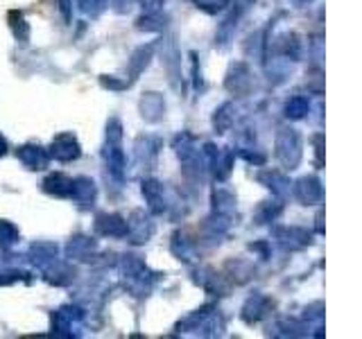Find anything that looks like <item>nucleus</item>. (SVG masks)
<instances>
[{"label":"nucleus","instance_id":"1","mask_svg":"<svg viewBox=\"0 0 362 339\" xmlns=\"http://www.w3.org/2000/svg\"><path fill=\"white\" fill-rule=\"evenodd\" d=\"M102 156H105L107 174L111 179H116L118 184H122L124 174H127V163H124V152H122V124L118 118H111L107 124V143Z\"/></svg>","mask_w":362,"mask_h":339},{"label":"nucleus","instance_id":"2","mask_svg":"<svg viewBox=\"0 0 362 339\" xmlns=\"http://www.w3.org/2000/svg\"><path fill=\"white\" fill-rule=\"evenodd\" d=\"M120 274L127 280L129 292H134L136 297H145L154 285V274L145 267V263L139 256H122Z\"/></svg>","mask_w":362,"mask_h":339},{"label":"nucleus","instance_id":"3","mask_svg":"<svg viewBox=\"0 0 362 339\" xmlns=\"http://www.w3.org/2000/svg\"><path fill=\"white\" fill-rule=\"evenodd\" d=\"M301 156H303V150H301V136L297 129L292 127H281L279 133H276V158L283 167L288 170H294L299 163H301Z\"/></svg>","mask_w":362,"mask_h":339},{"label":"nucleus","instance_id":"4","mask_svg":"<svg viewBox=\"0 0 362 339\" xmlns=\"http://www.w3.org/2000/svg\"><path fill=\"white\" fill-rule=\"evenodd\" d=\"M179 331L190 333L195 331L197 335H220L222 323H218V312H213V308H202L195 314H190L186 321H181Z\"/></svg>","mask_w":362,"mask_h":339},{"label":"nucleus","instance_id":"5","mask_svg":"<svg viewBox=\"0 0 362 339\" xmlns=\"http://www.w3.org/2000/svg\"><path fill=\"white\" fill-rule=\"evenodd\" d=\"M82 319H84L82 310L73 308V305H64V308H59L52 314V333L62 337L79 335L77 331L82 328Z\"/></svg>","mask_w":362,"mask_h":339},{"label":"nucleus","instance_id":"6","mask_svg":"<svg viewBox=\"0 0 362 339\" xmlns=\"http://www.w3.org/2000/svg\"><path fill=\"white\" fill-rule=\"evenodd\" d=\"M204 163L213 170L215 179L224 181L226 177L231 174L233 154L229 150H224V147H215L213 143H206V145H204Z\"/></svg>","mask_w":362,"mask_h":339},{"label":"nucleus","instance_id":"7","mask_svg":"<svg viewBox=\"0 0 362 339\" xmlns=\"http://www.w3.org/2000/svg\"><path fill=\"white\" fill-rule=\"evenodd\" d=\"M79 154H82V145H79L77 136L71 131L54 136L52 143H50V152H48V156H52L54 161H59V163L77 161Z\"/></svg>","mask_w":362,"mask_h":339},{"label":"nucleus","instance_id":"8","mask_svg":"<svg viewBox=\"0 0 362 339\" xmlns=\"http://www.w3.org/2000/svg\"><path fill=\"white\" fill-rule=\"evenodd\" d=\"M154 235V222L145 210H134L127 220V233L124 237H129L132 244H145L150 242V237Z\"/></svg>","mask_w":362,"mask_h":339},{"label":"nucleus","instance_id":"9","mask_svg":"<svg viewBox=\"0 0 362 339\" xmlns=\"http://www.w3.org/2000/svg\"><path fill=\"white\" fill-rule=\"evenodd\" d=\"M226 88L231 90L235 95H247L252 93L254 88V77H252V71H249L247 64H233L229 75H226Z\"/></svg>","mask_w":362,"mask_h":339},{"label":"nucleus","instance_id":"10","mask_svg":"<svg viewBox=\"0 0 362 339\" xmlns=\"http://www.w3.org/2000/svg\"><path fill=\"white\" fill-rule=\"evenodd\" d=\"M322 181L317 177H303L294 184V197H297L303 206H315V203L322 201Z\"/></svg>","mask_w":362,"mask_h":339},{"label":"nucleus","instance_id":"11","mask_svg":"<svg viewBox=\"0 0 362 339\" xmlns=\"http://www.w3.org/2000/svg\"><path fill=\"white\" fill-rule=\"evenodd\" d=\"M95 231L105 237H124V233H127V220L116 213H100L95 218Z\"/></svg>","mask_w":362,"mask_h":339},{"label":"nucleus","instance_id":"12","mask_svg":"<svg viewBox=\"0 0 362 339\" xmlns=\"http://www.w3.org/2000/svg\"><path fill=\"white\" fill-rule=\"evenodd\" d=\"M16 156L21 158V163L30 170H43V167H48V161H50L48 152L37 143H28V145L18 147Z\"/></svg>","mask_w":362,"mask_h":339},{"label":"nucleus","instance_id":"13","mask_svg":"<svg viewBox=\"0 0 362 339\" xmlns=\"http://www.w3.org/2000/svg\"><path fill=\"white\" fill-rule=\"evenodd\" d=\"M143 197L147 201V206H150V213L161 215V213L168 210L165 192H163V186L158 184V181H154V179H145L143 181Z\"/></svg>","mask_w":362,"mask_h":339},{"label":"nucleus","instance_id":"14","mask_svg":"<svg viewBox=\"0 0 362 339\" xmlns=\"http://www.w3.org/2000/svg\"><path fill=\"white\" fill-rule=\"evenodd\" d=\"M274 235L286 249H303L310 244V233L299 229V226H281L274 231Z\"/></svg>","mask_w":362,"mask_h":339},{"label":"nucleus","instance_id":"15","mask_svg":"<svg viewBox=\"0 0 362 339\" xmlns=\"http://www.w3.org/2000/svg\"><path fill=\"white\" fill-rule=\"evenodd\" d=\"M71 197L79 203V206H93V201L98 197V188L88 177H77L73 179V188H71Z\"/></svg>","mask_w":362,"mask_h":339},{"label":"nucleus","instance_id":"16","mask_svg":"<svg viewBox=\"0 0 362 339\" xmlns=\"http://www.w3.org/2000/svg\"><path fill=\"white\" fill-rule=\"evenodd\" d=\"M98 251V244L93 237H86V235H75L71 242L66 246V254L68 258L73 260H90Z\"/></svg>","mask_w":362,"mask_h":339},{"label":"nucleus","instance_id":"17","mask_svg":"<svg viewBox=\"0 0 362 339\" xmlns=\"http://www.w3.org/2000/svg\"><path fill=\"white\" fill-rule=\"evenodd\" d=\"M141 113L147 122H158L165 113V100L158 93H145L141 100Z\"/></svg>","mask_w":362,"mask_h":339},{"label":"nucleus","instance_id":"18","mask_svg":"<svg viewBox=\"0 0 362 339\" xmlns=\"http://www.w3.org/2000/svg\"><path fill=\"white\" fill-rule=\"evenodd\" d=\"M71 188H73V179L62 172H54L50 177H45L43 181V190L54 197H71Z\"/></svg>","mask_w":362,"mask_h":339},{"label":"nucleus","instance_id":"19","mask_svg":"<svg viewBox=\"0 0 362 339\" xmlns=\"http://www.w3.org/2000/svg\"><path fill=\"white\" fill-rule=\"evenodd\" d=\"M267 305H269V301L263 297V294H254V297H249L247 299V303L243 305V319L247 321V323H254V321H258V319H263L265 316V310H267Z\"/></svg>","mask_w":362,"mask_h":339},{"label":"nucleus","instance_id":"20","mask_svg":"<svg viewBox=\"0 0 362 339\" xmlns=\"http://www.w3.org/2000/svg\"><path fill=\"white\" fill-rule=\"evenodd\" d=\"M30 258L39 269H45L57 260V246L50 244V242H37V244H32V249H30Z\"/></svg>","mask_w":362,"mask_h":339},{"label":"nucleus","instance_id":"21","mask_svg":"<svg viewBox=\"0 0 362 339\" xmlns=\"http://www.w3.org/2000/svg\"><path fill=\"white\" fill-rule=\"evenodd\" d=\"M150 59H152V45H143V48H139L132 54V59H129V84L145 71L147 64H150Z\"/></svg>","mask_w":362,"mask_h":339},{"label":"nucleus","instance_id":"22","mask_svg":"<svg viewBox=\"0 0 362 339\" xmlns=\"http://www.w3.org/2000/svg\"><path fill=\"white\" fill-rule=\"evenodd\" d=\"M308 111H310V102L303 95H294L286 102V118H290V120H301V118H305Z\"/></svg>","mask_w":362,"mask_h":339},{"label":"nucleus","instance_id":"23","mask_svg":"<svg viewBox=\"0 0 362 339\" xmlns=\"http://www.w3.org/2000/svg\"><path fill=\"white\" fill-rule=\"evenodd\" d=\"M213 203H215V215H224V218H229V215L235 210V197L231 195V192L226 190H215L213 195Z\"/></svg>","mask_w":362,"mask_h":339},{"label":"nucleus","instance_id":"24","mask_svg":"<svg viewBox=\"0 0 362 339\" xmlns=\"http://www.w3.org/2000/svg\"><path fill=\"white\" fill-rule=\"evenodd\" d=\"M258 179L263 181V184H267V188L274 190L276 195H281V197L290 192V181L283 177V174H279V172H269V170H267V172L258 174Z\"/></svg>","mask_w":362,"mask_h":339},{"label":"nucleus","instance_id":"25","mask_svg":"<svg viewBox=\"0 0 362 339\" xmlns=\"http://www.w3.org/2000/svg\"><path fill=\"white\" fill-rule=\"evenodd\" d=\"M231 111H233V105H231V102H226V105H222L218 111H215V116H213V127H215V131H218V133H224V131L233 124L235 116H233Z\"/></svg>","mask_w":362,"mask_h":339},{"label":"nucleus","instance_id":"26","mask_svg":"<svg viewBox=\"0 0 362 339\" xmlns=\"http://www.w3.org/2000/svg\"><path fill=\"white\" fill-rule=\"evenodd\" d=\"M9 28L11 32H14V37L21 41V43H25L30 39V25L25 23V18H23L21 11H9Z\"/></svg>","mask_w":362,"mask_h":339},{"label":"nucleus","instance_id":"27","mask_svg":"<svg viewBox=\"0 0 362 339\" xmlns=\"http://www.w3.org/2000/svg\"><path fill=\"white\" fill-rule=\"evenodd\" d=\"M18 242V229L7 220H0V249H11Z\"/></svg>","mask_w":362,"mask_h":339},{"label":"nucleus","instance_id":"28","mask_svg":"<svg viewBox=\"0 0 362 339\" xmlns=\"http://www.w3.org/2000/svg\"><path fill=\"white\" fill-rule=\"evenodd\" d=\"M77 7L84 16L98 18L107 7V0H77Z\"/></svg>","mask_w":362,"mask_h":339},{"label":"nucleus","instance_id":"29","mask_svg":"<svg viewBox=\"0 0 362 339\" xmlns=\"http://www.w3.org/2000/svg\"><path fill=\"white\" fill-rule=\"evenodd\" d=\"M197 9L206 11V14H218V11H224L229 0H192Z\"/></svg>","mask_w":362,"mask_h":339},{"label":"nucleus","instance_id":"30","mask_svg":"<svg viewBox=\"0 0 362 339\" xmlns=\"http://www.w3.org/2000/svg\"><path fill=\"white\" fill-rule=\"evenodd\" d=\"M279 213H281V206H279V203H274V206H269V201H265L263 206H260V210H258V224H267V222H272Z\"/></svg>","mask_w":362,"mask_h":339},{"label":"nucleus","instance_id":"31","mask_svg":"<svg viewBox=\"0 0 362 339\" xmlns=\"http://www.w3.org/2000/svg\"><path fill=\"white\" fill-rule=\"evenodd\" d=\"M158 20V11L156 14H145L141 20H139V30H150V32H156L163 28V23H156Z\"/></svg>","mask_w":362,"mask_h":339},{"label":"nucleus","instance_id":"32","mask_svg":"<svg viewBox=\"0 0 362 339\" xmlns=\"http://www.w3.org/2000/svg\"><path fill=\"white\" fill-rule=\"evenodd\" d=\"M141 3L145 7V14H156L163 7V0H141Z\"/></svg>","mask_w":362,"mask_h":339},{"label":"nucleus","instance_id":"33","mask_svg":"<svg viewBox=\"0 0 362 339\" xmlns=\"http://www.w3.org/2000/svg\"><path fill=\"white\" fill-rule=\"evenodd\" d=\"M59 9H62V16L68 23L71 20V0H59Z\"/></svg>","mask_w":362,"mask_h":339},{"label":"nucleus","instance_id":"34","mask_svg":"<svg viewBox=\"0 0 362 339\" xmlns=\"http://www.w3.org/2000/svg\"><path fill=\"white\" fill-rule=\"evenodd\" d=\"M315 143H317V163L322 165V136H315Z\"/></svg>","mask_w":362,"mask_h":339},{"label":"nucleus","instance_id":"35","mask_svg":"<svg viewBox=\"0 0 362 339\" xmlns=\"http://www.w3.org/2000/svg\"><path fill=\"white\" fill-rule=\"evenodd\" d=\"M7 150H9V147H7V141L3 138V136H0V158H3V156L7 154Z\"/></svg>","mask_w":362,"mask_h":339},{"label":"nucleus","instance_id":"36","mask_svg":"<svg viewBox=\"0 0 362 339\" xmlns=\"http://www.w3.org/2000/svg\"><path fill=\"white\" fill-rule=\"evenodd\" d=\"M297 3H308V0H297Z\"/></svg>","mask_w":362,"mask_h":339}]
</instances>
